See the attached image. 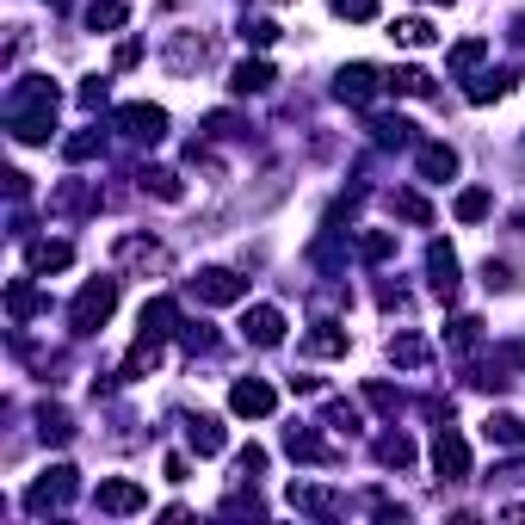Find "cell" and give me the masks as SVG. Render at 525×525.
Masks as SVG:
<instances>
[{
  "mask_svg": "<svg viewBox=\"0 0 525 525\" xmlns=\"http://www.w3.org/2000/svg\"><path fill=\"white\" fill-rule=\"evenodd\" d=\"M112 309H118V278H87L75 309H68V322H75V334H99L112 322Z\"/></svg>",
  "mask_w": 525,
  "mask_h": 525,
  "instance_id": "obj_1",
  "label": "cell"
},
{
  "mask_svg": "<svg viewBox=\"0 0 525 525\" xmlns=\"http://www.w3.org/2000/svg\"><path fill=\"white\" fill-rule=\"evenodd\" d=\"M93 507H99V513H112V519L149 513V488H143V482H130V476H112V482H99V488H93Z\"/></svg>",
  "mask_w": 525,
  "mask_h": 525,
  "instance_id": "obj_2",
  "label": "cell"
},
{
  "mask_svg": "<svg viewBox=\"0 0 525 525\" xmlns=\"http://www.w3.org/2000/svg\"><path fill=\"white\" fill-rule=\"evenodd\" d=\"M68 501H75V470H68V464H50L38 482L25 488V507H31V513H56V507H68Z\"/></svg>",
  "mask_w": 525,
  "mask_h": 525,
  "instance_id": "obj_3",
  "label": "cell"
},
{
  "mask_svg": "<svg viewBox=\"0 0 525 525\" xmlns=\"http://www.w3.org/2000/svg\"><path fill=\"white\" fill-rule=\"evenodd\" d=\"M192 291H198V303H241V297H248V278H235L229 266H204L198 278H192Z\"/></svg>",
  "mask_w": 525,
  "mask_h": 525,
  "instance_id": "obj_4",
  "label": "cell"
},
{
  "mask_svg": "<svg viewBox=\"0 0 525 525\" xmlns=\"http://www.w3.org/2000/svg\"><path fill=\"white\" fill-rule=\"evenodd\" d=\"M118 130L130 136V143H161V136H167V112H161V105H124Z\"/></svg>",
  "mask_w": 525,
  "mask_h": 525,
  "instance_id": "obj_5",
  "label": "cell"
},
{
  "mask_svg": "<svg viewBox=\"0 0 525 525\" xmlns=\"http://www.w3.org/2000/svg\"><path fill=\"white\" fill-rule=\"evenodd\" d=\"M433 470H439L445 482H464V476H470V445L451 433V427H439V439H433Z\"/></svg>",
  "mask_w": 525,
  "mask_h": 525,
  "instance_id": "obj_6",
  "label": "cell"
},
{
  "mask_svg": "<svg viewBox=\"0 0 525 525\" xmlns=\"http://www.w3.org/2000/svg\"><path fill=\"white\" fill-rule=\"evenodd\" d=\"M229 408H235L241 420H266V414L278 408V396H272V383H260V377H241L235 390H229Z\"/></svg>",
  "mask_w": 525,
  "mask_h": 525,
  "instance_id": "obj_7",
  "label": "cell"
},
{
  "mask_svg": "<svg viewBox=\"0 0 525 525\" xmlns=\"http://www.w3.org/2000/svg\"><path fill=\"white\" fill-rule=\"evenodd\" d=\"M56 81H44V75H31V81H19L13 87V99H7V112H56Z\"/></svg>",
  "mask_w": 525,
  "mask_h": 525,
  "instance_id": "obj_8",
  "label": "cell"
},
{
  "mask_svg": "<svg viewBox=\"0 0 525 525\" xmlns=\"http://www.w3.org/2000/svg\"><path fill=\"white\" fill-rule=\"evenodd\" d=\"M334 93H340L346 105H371V99H377V68H371V62H353V68H340Z\"/></svg>",
  "mask_w": 525,
  "mask_h": 525,
  "instance_id": "obj_9",
  "label": "cell"
},
{
  "mask_svg": "<svg viewBox=\"0 0 525 525\" xmlns=\"http://www.w3.org/2000/svg\"><path fill=\"white\" fill-rule=\"evenodd\" d=\"M241 334H248L254 346H278V340H285V315H278L272 303H260V309L241 315Z\"/></svg>",
  "mask_w": 525,
  "mask_h": 525,
  "instance_id": "obj_10",
  "label": "cell"
},
{
  "mask_svg": "<svg viewBox=\"0 0 525 525\" xmlns=\"http://www.w3.org/2000/svg\"><path fill=\"white\" fill-rule=\"evenodd\" d=\"M427 272H433V297H458V254H451L445 248V241H433V248H427Z\"/></svg>",
  "mask_w": 525,
  "mask_h": 525,
  "instance_id": "obj_11",
  "label": "cell"
},
{
  "mask_svg": "<svg viewBox=\"0 0 525 525\" xmlns=\"http://www.w3.org/2000/svg\"><path fill=\"white\" fill-rule=\"evenodd\" d=\"M186 445L198 451V458H217V451L229 445V433H223V420H210V414H192V420H186Z\"/></svg>",
  "mask_w": 525,
  "mask_h": 525,
  "instance_id": "obj_12",
  "label": "cell"
},
{
  "mask_svg": "<svg viewBox=\"0 0 525 525\" xmlns=\"http://www.w3.org/2000/svg\"><path fill=\"white\" fill-rule=\"evenodd\" d=\"M303 353H309V359H340V353H346V328H340V322H315V328L303 334Z\"/></svg>",
  "mask_w": 525,
  "mask_h": 525,
  "instance_id": "obj_13",
  "label": "cell"
},
{
  "mask_svg": "<svg viewBox=\"0 0 525 525\" xmlns=\"http://www.w3.org/2000/svg\"><path fill=\"white\" fill-rule=\"evenodd\" d=\"M285 451L297 464H334V451H328V439H315L309 427H285Z\"/></svg>",
  "mask_w": 525,
  "mask_h": 525,
  "instance_id": "obj_14",
  "label": "cell"
},
{
  "mask_svg": "<svg viewBox=\"0 0 525 525\" xmlns=\"http://www.w3.org/2000/svg\"><path fill=\"white\" fill-rule=\"evenodd\" d=\"M420 173H427V180H451V173H458V149L451 143H420Z\"/></svg>",
  "mask_w": 525,
  "mask_h": 525,
  "instance_id": "obj_15",
  "label": "cell"
},
{
  "mask_svg": "<svg viewBox=\"0 0 525 525\" xmlns=\"http://www.w3.org/2000/svg\"><path fill=\"white\" fill-rule=\"evenodd\" d=\"M118 260H124V266H167L161 241H149V235H124V241H118Z\"/></svg>",
  "mask_w": 525,
  "mask_h": 525,
  "instance_id": "obj_16",
  "label": "cell"
},
{
  "mask_svg": "<svg viewBox=\"0 0 525 525\" xmlns=\"http://www.w3.org/2000/svg\"><path fill=\"white\" fill-rule=\"evenodd\" d=\"M390 359H396L402 371H420L433 353H427V340H420V334H408V328H402V334H390Z\"/></svg>",
  "mask_w": 525,
  "mask_h": 525,
  "instance_id": "obj_17",
  "label": "cell"
},
{
  "mask_svg": "<svg viewBox=\"0 0 525 525\" xmlns=\"http://www.w3.org/2000/svg\"><path fill=\"white\" fill-rule=\"evenodd\" d=\"M173 328H180V303H173V297L143 303V334H173Z\"/></svg>",
  "mask_w": 525,
  "mask_h": 525,
  "instance_id": "obj_18",
  "label": "cell"
},
{
  "mask_svg": "<svg viewBox=\"0 0 525 525\" xmlns=\"http://www.w3.org/2000/svg\"><path fill=\"white\" fill-rule=\"evenodd\" d=\"M7 315H13V328H25L31 315H38V291H31V278H13V285H7Z\"/></svg>",
  "mask_w": 525,
  "mask_h": 525,
  "instance_id": "obj_19",
  "label": "cell"
},
{
  "mask_svg": "<svg viewBox=\"0 0 525 525\" xmlns=\"http://www.w3.org/2000/svg\"><path fill=\"white\" fill-rule=\"evenodd\" d=\"M68 260H75L68 241H31V272H62Z\"/></svg>",
  "mask_w": 525,
  "mask_h": 525,
  "instance_id": "obj_20",
  "label": "cell"
},
{
  "mask_svg": "<svg viewBox=\"0 0 525 525\" xmlns=\"http://www.w3.org/2000/svg\"><path fill=\"white\" fill-rule=\"evenodd\" d=\"M482 433H488V445H525V420L519 414H488Z\"/></svg>",
  "mask_w": 525,
  "mask_h": 525,
  "instance_id": "obj_21",
  "label": "cell"
},
{
  "mask_svg": "<svg viewBox=\"0 0 525 525\" xmlns=\"http://www.w3.org/2000/svg\"><path fill=\"white\" fill-rule=\"evenodd\" d=\"M143 192H155V198H167V204L186 198V186H180V173H173V167H143Z\"/></svg>",
  "mask_w": 525,
  "mask_h": 525,
  "instance_id": "obj_22",
  "label": "cell"
},
{
  "mask_svg": "<svg viewBox=\"0 0 525 525\" xmlns=\"http://www.w3.org/2000/svg\"><path fill=\"white\" fill-rule=\"evenodd\" d=\"M155 365H161V334H143V340L130 346V359H124V377H143Z\"/></svg>",
  "mask_w": 525,
  "mask_h": 525,
  "instance_id": "obj_23",
  "label": "cell"
},
{
  "mask_svg": "<svg viewBox=\"0 0 525 525\" xmlns=\"http://www.w3.org/2000/svg\"><path fill=\"white\" fill-rule=\"evenodd\" d=\"M377 464L408 470V464H414V439H402V433H383V439H377Z\"/></svg>",
  "mask_w": 525,
  "mask_h": 525,
  "instance_id": "obj_24",
  "label": "cell"
},
{
  "mask_svg": "<svg viewBox=\"0 0 525 525\" xmlns=\"http://www.w3.org/2000/svg\"><path fill=\"white\" fill-rule=\"evenodd\" d=\"M390 38H396L402 50H427V44L439 38V31H433L427 19H396V31H390Z\"/></svg>",
  "mask_w": 525,
  "mask_h": 525,
  "instance_id": "obj_25",
  "label": "cell"
},
{
  "mask_svg": "<svg viewBox=\"0 0 525 525\" xmlns=\"http://www.w3.org/2000/svg\"><path fill=\"white\" fill-rule=\"evenodd\" d=\"M229 87H235L241 99H248V93H266V87H272V68H266V62H241Z\"/></svg>",
  "mask_w": 525,
  "mask_h": 525,
  "instance_id": "obj_26",
  "label": "cell"
},
{
  "mask_svg": "<svg viewBox=\"0 0 525 525\" xmlns=\"http://www.w3.org/2000/svg\"><path fill=\"white\" fill-rule=\"evenodd\" d=\"M130 13H124V0H87V25L93 31H118Z\"/></svg>",
  "mask_w": 525,
  "mask_h": 525,
  "instance_id": "obj_27",
  "label": "cell"
},
{
  "mask_svg": "<svg viewBox=\"0 0 525 525\" xmlns=\"http://www.w3.org/2000/svg\"><path fill=\"white\" fill-rule=\"evenodd\" d=\"M390 87H396V93H408V99H433V75H427V68H396Z\"/></svg>",
  "mask_w": 525,
  "mask_h": 525,
  "instance_id": "obj_28",
  "label": "cell"
},
{
  "mask_svg": "<svg viewBox=\"0 0 525 525\" xmlns=\"http://www.w3.org/2000/svg\"><path fill=\"white\" fill-rule=\"evenodd\" d=\"M451 210H458V223H482L488 210H495V198H488L482 186H470V192H458V204H451Z\"/></svg>",
  "mask_w": 525,
  "mask_h": 525,
  "instance_id": "obj_29",
  "label": "cell"
},
{
  "mask_svg": "<svg viewBox=\"0 0 525 525\" xmlns=\"http://www.w3.org/2000/svg\"><path fill=\"white\" fill-rule=\"evenodd\" d=\"M62 155H68V161H93V155H105V136H99V130H75V136L62 143Z\"/></svg>",
  "mask_w": 525,
  "mask_h": 525,
  "instance_id": "obj_30",
  "label": "cell"
},
{
  "mask_svg": "<svg viewBox=\"0 0 525 525\" xmlns=\"http://www.w3.org/2000/svg\"><path fill=\"white\" fill-rule=\"evenodd\" d=\"M198 62H204V38H180V44L167 50V68H173V75H186V68H198Z\"/></svg>",
  "mask_w": 525,
  "mask_h": 525,
  "instance_id": "obj_31",
  "label": "cell"
},
{
  "mask_svg": "<svg viewBox=\"0 0 525 525\" xmlns=\"http://www.w3.org/2000/svg\"><path fill=\"white\" fill-rule=\"evenodd\" d=\"M371 136H377L383 149H402V143H414V124H402V118H377Z\"/></svg>",
  "mask_w": 525,
  "mask_h": 525,
  "instance_id": "obj_32",
  "label": "cell"
},
{
  "mask_svg": "<svg viewBox=\"0 0 525 525\" xmlns=\"http://www.w3.org/2000/svg\"><path fill=\"white\" fill-rule=\"evenodd\" d=\"M390 204H396V217H408V223H420V229H427V223H433V204H427V198H420V192H396Z\"/></svg>",
  "mask_w": 525,
  "mask_h": 525,
  "instance_id": "obj_33",
  "label": "cell"
},
{
  "mask_svg": "<svg viewBox=\"0 0 525 525\" xmlns=\"http://www.w3.org/2000/svg\"><path fill=\"white\" fill-rule=\"evenodd\" d=\"M476 340H482V322H476V315H458V322H451V334H445L451 353H470Z\"/></svg>",
  "mask_w": 525,
  "mask_h": 525,
  "instance_id": "obj_34",
  "label": "cell"
},
{
  "mask_svg": "<svg viewBox=\"0 0 525 525\" xmlns=\"http://www.w3.org/2000/svg\"><path fill=\"white\" fill-rule=\"evenodd\" d=\"M507 87H513V81H507V75H476V81H470V87H464V99H470V105H488V99H501V93H507Z\"/></svg>",
  "mask_w": 525,
  "mask_h": 525,
  "instance_id": "obj_35",
  "label": "cell"
},
{
  "mask_svg": "<svg viewBox=\"0 0 525 525\" xmlns=\"http://www.w3.org/2000/svg\"><path fill=\"white\" fill-rule=\"evenodd\" d=\"M334 13H340L346 25H371V19L383 13V0H334Z\"/></svg>",
  "mask_w": 525,
  "mask_h": 525,
  "instance_id": "obj_36",
  "label": "cell"
},
{
  "mask_svg": "<svg viewBox=\"0 0 525 525\" xmlns=\"http://www.w3.org/2000/svg\"><path fill=\"white\" fill-rule=\"evenodd\" d=\"M291 507H303V513H334L340 501L322 495V488H303V482H297V488H291Z\"/></svg>",
  "mask_w": 525,
  "mask_h": 525,
  "instance_id": "obj_37",
  "label": "cell"
},
{
  "mask_svg": "<svg viewBox=\"0 0 525 525\" xmlns=\"http://www.w3.org/2000/svg\"><path fill=\"white\" fill-rule=\"evenodd\" d=\"M482 56H488V44H482V38H464L458 50H451V75H470Z\"/></svg>",
  "mask_w": 525,
  "mask_h": 525,
  "instance_id": "obj_38",
  "label": "cell"
},
{
  "mask_svg": "<svg viewBox=\"0 0 525 525\" xmlns=\"http://www.w3.org/2000/svg\"><path fill=\"white\" fill-rule=\"evenodd\" d=\"M87 204H93V192H87V186H75V180L50 192V210H87Z\"/></svg>",
  "mask_w": 525,
  "mask_h": 525,
  "instance_id": "obj_39",
  "label": "cell"
},
{
  "mask_svg": "<svg viewBox=\"0 0 525 525\" xmlns=\"http://www.w3.org/2000/svg\"><path fill=\"white\" fill-rule=\"evenodd\" d=\"M38 433H44L50 445H62V439L75 433V427H68V414H62V408H44V414H38Z\"/></svg>",
  "mask_w": 525,
  "mask_h": 525,
  "instance_id": "obj_40",
  "label": "cell"
},
{
  "mask_svg": "<svg viewBox=\"0 0 525 525\" xmlns=\"http://www.w3.org/2000/svg\"><path fill=\"white\" fill-rule=\"evenodd\" d=\"M359 254H365V260H390V254H396V235H383V229H371V235L359 241Z\"/></svg>",
  "mask_w": 525,
  "mask_h": 525,
  "instance_id": "obj_41",
  "label": "cell"
},
{
  "mask_svg": "<svg viewBox=\"0 0 525 525\" xmlns=\"http://www.w3.org/2000/svg\"><path fill=\"white\" fill-rule=\"evenodd\" d=\"M241 38H248L254 50H266V44H278V25L272 19H248V25H241Z\"/></svg>",
  "mask_w": 525,
  "mask_h": 525,
  "instance_id": "obj_42",
  "label": "cell"
},
{
  "mask_svg": "<svg viewBox=\"0 0 525 525\" xmlns=\"http://www.w3.org/2000/svg\"><path fill=\"white\" fill-rule=\"evenodd\" d=\"M482 285H488V291H513V272H507L501 260H488V266H482Z\"/></svg>",
  "mask_w": 525,
  "mask_h": 525,
  "instance_id": "obj_43",
  "label": "cell"
},
{
  "mask_svg": "<svg viewBox=\"0 0 525 525\" xmlns=\"http://www.w3.org/2000/svg\"><path fill=\"white\" fill-rule=\"evenodd\" d=\"M365 396H371V402H377L383 414H396V408H402V396L390 390V383H371V390H365Z\"/></svg>",
  "mask_w": 525,
  "mask_h": 525,
  "instance_id": "obj_44",
  "label": "cell"
},
{
  "mask_svg": "<svg viewBox=\"0 0 525 525\" xmlns=\"http://www.w3.org/2000/svg\"><path fill=\"white\" fill-rule=\"evenodd\" d=\"M235 470H241V476H260V470H266V451H260V445H248V451L235 458Z\"/></svg>",
  "mask_w": 525,
  "mask_h": 525,
  "instance_id": "obj_45",
  "label": "cell"
},
{
  "mask_svg": "<svg viewBox=\"0 0 525 525\" xmlns=\"http://www.w3.org/2000/svg\"><path fill=\"white\" fill-rule=\"evenodd\" d=\"M328 427H334V433H353V427H359V414L334 402V408H328Z\"/></svg>",
  "mask_w": 525,
  "mask_h": 525,
  "instance_id": "obj_46",
  "label": "cell"
},
{
  "mask_svg": "<svg viewBox=\"0 0 525 525\" xmlns=\"http://www.w3.org/2000/svg\"><path fill=\"white\" fill-rule=\"evenodd\" d=\"M81 105H87V112H99V105H105V81H87V87H81Z\"/></svg>",
  "mask_w": 525,
  "mask_h": 525,
  "instance_id": "obj_47",
  "label": "cell"
},
{
  "mask_svg": "<svg viewBox=\"0 0 525 525\" xmlns=\"http://www.w3.org/2000/svg\"><path fill=\"white\" fill-rule=\"evenodd\" d=\"M377 303H383V309H408V297H402L396 285H383V291H377Z\"/></svg>",
  "mask_w": 525,
  "mask_h": 525,
  "instance_id": "obj_48",
  "label": "cell"
},
{
  "mask_svg": "<svg viewBox=\"0 0 525 525\" xmlns=\"http://www.w3.org/2000/svg\"><path fill=\"white\" fill-rule=\"evenodd\" d=\"M136 56H143V44H136V38H130V44H118V68H136Z\"/></svg>",
  "mask_w": 525,
  "mask_h": 525,
  "instance_id": "obj_49",
  "label": "cell"
},
{
  "mask_svg": "<svg viewBox=\"0 0 525 525\" xmlns=\"http://www.w3.org/2000/svg\"><path fill=\"white\" fill-rule=\"evenodd\" d=\"M513 38H519V44H525V13H519V19H513Z\"/></svg>",
  "mask_w": 525,
  "mask_h": 525,
  "instance_id": "obj_50",
  "label": "cell"
},
{
  "mask_svg": "<svg viewBox=\"0 0 525 525\" xmlns=\"http://www.w3.org/2000/svg\"><path fill=\"white\" fill-rule=\"evenodd\" d=\"M513 365H525V340H519V346H513Z\"/></svg>",
  "mask_w": 525,
  "mask_h": 525,
  "instance_id": "obj_51",
  "label": "cell"
},
{
  "mask_svg": "<svg viewBox=\"0 0 525 525\" xmlns=\"http://www.w3.org/2000/svg\"><path fill=\"white\" fill-rule=\"evenodd\" d=\"M50 7H68V0H50Z\"/></svg>",
  "mask_w": 525,
  "mask_h": 525,
  "instance_id": "obj_52",
  "label": "cell"
},
{
  "mask_svg": "<svg viewBox=\"0 0 525 525\" xmlns=\"http://www.w3.org/2000/svg\"><path fill=\"white\" fill-rule=\"evenodd\" d=\"M433 7H439V0H433ZM445 7H451V0H445Z\"/></svg>",
  "mask_w": 525,
  "mask_h": 525,
  "instance_id": "obj_53",
  "label": "cell"
},
{
  "mask_svg": "<svg viewBox=\"0 0 525 525\" xmlns=\"http://www.w3.org/2000/svg\"><path fill=\"white\" fill-rule=\"evenodd\" d=\"M278 7H285V0H278Z\"/></svg>",
  "mask_w": 525,
  "mask_h": 525,
  "instance_id": "obj_54",
  "label": "cell"
}]
</instances>
